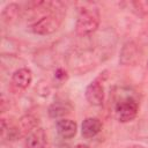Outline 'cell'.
Wrapping results in <instances>:
<instances>
[{
  "label": "cell",
  "instance_id": "4fadbf2b",
  "mask_svg": "<svg viewBox=\"0 0 148 148\" xmlns=\"http://www.w3.org/2000/svg\"><path fill=\"white\" fill-rule=\"evenodd\" d=\"M75 148H89V147L86 146V145H79V146H76Z\"/></svg>",
  "mask_w": 148,
  "mask_h": 148
},
{
  "label": "cell",
  "instance_id": "3957f363",
  "mask_svg": "<svg viewBox=\"0 0 148 148\" xmlns=\"http://www.w3.org/2000/svg\"><path fill=\"white\" fill-rule=\"evenodd\" d=\"M61 24V16L58 15L57 13H51L45 16H42L39 20L34 22L31 25V30L34 34L37 35H51L56 32Z\"/></svg>",
  "mask_w": 148,
  "mask_h": 148
},
{
  "label": "cell",
  "instance_id": "5b68a950",
  "mask_svg": "<svg viewBox=\"0 0 148 148\" xmlns=\"http://www.w3.org/2000/svg\"><path fill=\"white\" fill-rule=\"evenodd\" d=\"M84 95H86V99L88 101L89 104L95 105V106L102 105V103L104 101L103 84L98 80H95V81L90 82L86 88Z\"/></svg>",
  "mask_w": 148,
  "mask_h": 148
},
{
  "label": "cell",
  "instance_id": "8fae6325",
  "mask_svg": "<svg viewBox=\"0 0 148 148\" xmlns=\"http://www.w3.org/2000/svg\"><path fill=\"white\" fill-rule=\"evenodd\" d=\"M17 12H18V6L15 3H10L5 8V10L2 13V17H3V20L10 21L17 15Z\"/></svg>",
  "mask_w": 148,
  "mask_h": 148
},
{
  "label": "cell",
  "instance_id": "277c9868",
  "mask_svg": "<svg viewBox=\"0 0 148 148\" xmlns=\"http://www.w3.org/2000/svg\"><path fill=\"white\" fill-rule=\"evenodd\" d=\"M32 81V73L29 68H20L15 71L10 79V88L15 92L25 90Z\"/></svg>",
  "mask_w": 148,
  "mask_h": 148
},
{
  "label": "cell",
  "instance_id": "52a82bcc",
  "mask_svg": "<svg viewBox=\"0 0 148 148\" xmlns=\"http://www.w3.org/2000/svg\"><path fill=\"white\" fill-rule=\"evenodd\" d=\"M102 130V123L97 118H86L81 125V134L84 139H91L96 136Z\"/></svg>",
  "mask_w": 148,
  "mask_h": 148
},
{
  "label": "cell",
  "instance_id": "9c48e42d",
  "mask_svg": "<svg viewBox=\"0 0 148 148\" xmlns=\"http://www.w3.org/2000/svg\"><path fill=\"white\" fill-rule=\"evenodd\" d=\"M56 128L58 134L64 139H72L75 136L77 131V125L74 120L71 119H59L56 123Z\"/></svg>",
  "mask_w": 148,
  "mask_h": 148
},
{
  "label": "cell",
  "instance_id": "5bb4252c",
  "mask_svg": "<svg viewBox=\"0 0 148 148\" xmlns=\"http://www.w3.org/2000/svg\"><path fill=\"white\" fill-rule=\"evenodd\" d=\"M127 148H145L142 146H132V147H127Z\"/></svg>",
  "mask_w": 148,
  "mask_h": 148
},
{
  "label": "cell",
  "instance_id": "ba28073f",
  "mask_svg": "<svg viewBox=\"0 0 148 148\" xmlns=\"http://www.w3.org/2000/svg\"><path fill=\"white\" fill-rule=\"evenodd\" d=\"M46 133L43 128L36 127L32 130L25 140L27 148H44L46 146Z\"/></svg>",
  "mask_w": 148,
  "mask_h": 148
},
{
  "label": "cell",
  "instance_id": "6da1fadb",
  "mask_svg": "<svg viewBox=\"0 0 148 148\" xmlns=\"http://www.w3.org/2000/svg\"><path fill=\"white\" fill-rule=\"evenodd\" d=\"M99 12L97 8L84 7L80 10L76 20L75 31L79 36H88L95 32L99 25Z\"/></svg>",
  "mask_w": 148,
  "mask_h": 148
},
{
  "label": "cell",
  "instance_id": "9a60e30c",
  "mask_svg": "<svg viewBox=\"0 0 148 148\" xmlns=\"http://www.w3.org/2000/svg\"><path fill=\"white\" fill-rule=\"evenodd\" d=\"M147 68H148V64H147Z\"/></svg>",
  "mask_w": 148,
  "mask_h": 148
},
{
  "label": "cell",
  "instance_id": "7a4b0ae2",
  "mask_svg": "<svg viewBox=\"0 0 148 148\" xmlns=\"http://www.w3.org/2000/svg\"><path fill=\"white\" fill-rule=\"evenodd\" d=\"M139 111V104L133 97H125L118 101L114 105V114L118 121L128 123L133 120Z\"/></svg>",
  "mask_w": 148,
  "mask_h": 148
},
{
  "label": "cell",
  "instance_id": "7c38bea8",
  "mask_svg": "<svg viewBox=\"0 0 148 148\" xmlns=\"http://www.w3.org/2000/svg\"><path fill=\"white\" fill-rule=\"evenodd\" d=\"M54 79H57V80L60 81V82H64V81L67 80V73H66L64 69L58 68V69L56 71V73H54Z\"/></svg>",
  "mask_w": 148,
  "mask_h": 148
},
{
  "label": "cell",
  "instance_id": "8992f818",
  "mask_svg": "<svg viewBox=\"0 0 148 148\" xmlns=\"http://www.w3.org/2000/svg\"><path fill=\"white\" fill-rule=\"evenodd\" d=\"M140 58L139 49L134 42H127L120 52V62L124 65H134Z\"/></svg>",
  "mask_w": 148,
  "mask_h": 148
},
{
  "label": "cell",
  "instance_id": "30bf717a",
  "mask_svg": "<svg viewBox=\"0 0 148 148\" xmlns=\"http://www.w3.org/2000/svg\"><path fill=\"white\" fill-rule=\"evenodd\" d=\"M71 108H67V103H60V102H54L50 108H49V114L53 118L65 116L66 113H69Z\"/></svg>",
  "mask_w": 148,
  "mask_h": 148
}]
</instances>
